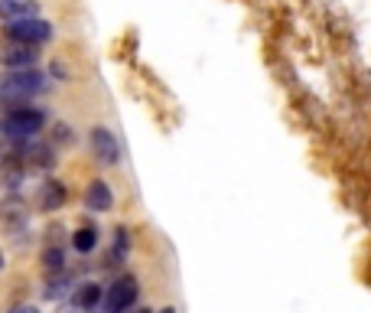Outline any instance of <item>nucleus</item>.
<instances>
[{
  "label": "nucleus",
  "instance_id": "obj_15",
  "mask_svg": "<svg viewBox=\"0 0 371 313\" xmlns=\"http://www.w3.org/2000/svg\"><path fill=\"white\" fill-rule=\"evenodd\" d=\"M10 313H40L36 307H17V310H10Z\"/></svg>",
  "mask_w": 371,
  "mask_h": 313
},
{
  "label": "nucleus",
  "instance_id": "obj_12",
  "mask_svg": "<svg viewBox=\"0 0 371 313\" xmlns=\"http://www.w3.org/2000/svg\"><path fill=\"white\" fill-rule=\"evenodd\" d=\"M72 245H75V251L88 255V251L98 245V232H95V228H78V232L72 235Z\"/></svg>",
  "mask_w": 371,
  "mask_h": 313
},
{
  "label": "nucleus",
  "instance_id": "obj_10",
  "mask_svg": "<svg viewBox=\"0 0 371 313\" xmlns=\"http://www.w3.org/2000/svg\"><path fill=\"white\" fill-rule=\"evenodd\" d=\"M69 284H72V274H65V271H59V274H49V281H46V297L49 301H55V297H62L65 291H69Z\"/></svg>",
  "mask_w": 371,
  "mask_h": 313
},
{
  "label": "nucleus",
  "instance_id": "obj_11",
  "mask_svg": "<svg viewBox=\"0 0 371 313\" xmlns=\"http://www.w3.org/2000/svg\"><path fill=\"white\" fill-rule=\"evenodd\" d=\"M75 303H78L82 310H95L98 303H101V287H98V284H85V287L78 291V297H75Z\"/></svg>",
  "mask_w": 371,
  "mask_h": 313
},
{
  "label": "nucleus",
  "instance_id": "obj_2",
  "mask_svg": "<svg viewBox=\"0 0 371 313\" xmlns=\"http://www.w3.org/2000/svg\"><path fill=\"white\" fill-rule=\"evenodd\" d=\"M3 134L10 137H33L46 128V115L43 111H33V108H13L7 118H3Z\"/></svg>",
  "mask_w": 371,
  "mask_h": 313
},
{
  "label": "nucleus",
  "instance_id": "obj_8",
  "mask_svg": "<svg viewBox=\"0 0 371 313\" xmlns=\"http://www.w3.org/2000/svg\"><path fill=\"white\" fill-rule=\"evenodd\" d=\"M85 205L92 212H107L111 205H114V193H111V186L95 180V183H88V193H85Z\"/></svg>",
  "mask_w": 371,
  "mask_h": 313
},
{
  "label": "nucleus",
  "instance_id": "obj_13",
  "mask_svg": "<svg viewBox=\"0 0 371 313\" xmlns=\"http://www.w3.org/2000/svg\"><path fill=\"white\" fill-rule=\"evenodd\" d=\"M43 268L46 274H59L65 268V251L62 248H46L43 251Z\"/></svg>",
  "mask_w": 371,
  "mask_h": 313
},
{
  "label": "nucleus",
  "instance_id": "obj_1",
  "mask_svg": "<svg viewBox=\"0 0 371 313\" xmlns=\"http://www.w3.org/2000/svg\"><path fill=\"white\" fill-rule=\"evenodd\" d=\"M43 85L46 78L36 69H13L7 76H0V101L20 105V101L36 95V92H43Z\"/></svg>",
  "mask_w": 371,
  "mask_h": 313
},
{
  "label": "nucleus",
  "instance_id": "obj_3",
  "mask_svg": "<svg viewBox=\"0 0 371 313\" xmlns=\"http://www.w3.org/2000/svg\"><path fill=\"white\" fill-rule=\"evenodd\" d=\"M7 40H10V43L40 46V43H46V40H53V26H49L46 20H40V17L7 23Z\"/></svg>",
  "mask_w": 371,
  "mask_h": 313
},
{
  "label": "nucleus",
  "instance_id": "obj_18",
  "mask_svg": "<svg viewBox=\"0 0 371 313\" xmlns=\"http://www.w3.org/2000/svg\"><path fill=\"white\" fill-rule=\"evenodd\" d=\"M137 313H150V310H137Z\"/></svg>",
  "mask_w": 371,
  "mask_h": 313
},
{
  "label": "nucleus",
  "instance_id": "obj_9",
  "mask_svg": "<svg viewBox=\"0 0 371 313\" xmlns=\"http://www.w3.org/2000/svg\"><path fill=\"white\" fill-rule=\"evenodd\" d=\"M40 203H43V209H62L65 205V186L59 183V180H49V183L43 186V193H40Z\"/></svg>",
  "mask_w": 371,
  "mask_h": 313
},
{
  "label": "nucleus",
  "instance_id": "obj_17",
  "mask_svg": "<svg viewBox=\"0 0 371 313\" xmlns=\"http://www.w3.org/2000/svg\"><path fill=\"white\" fill-rule=\"evenodd\" d=\"M0 268H3V255H0Z\"/></svg>",
  "mask_w": 371,
  "mask_h": 313
},
{
  "label": "nucleus",
  "instance_id": "obj_5",
  "mask_svg": "<svg viewBox=\"0 0 371 313\" xmlns=\"http://www.w3.org/2000/svg\"><path fill=\"white\" fill-rule=\"evenodd\" d=\"M36 59H40L36 46H26V43L0 46V65H7V69H33Z\"/></svg>",
  "mask_w": 371,
  "mask_h": 313
},
{
  "label": "nucleus",
  "instance_id": "obj_16",
  "mask_svg": "<svg viewBox=\"0 0 371 313\" xmlns=\"http://www.w3.org/2000/svg\"><path fill=\"white\" fill-rule=\"evenodd\" d=\"M163 313H176V310H173V307H166V310H163Z\"/></svg>",
  "mask_w": 371,
  "mask_h": 313
},
{
  "label": "nucleus",
  "instance_id": "obj_6",
  "mask_svg": "<svg viewBox=\"0 0 371 313\" xmlns=\"http://www.w3.org/2000/svg\"><path fill=\"white\" fill-rule=\"evenodd\" d=\"M92 151H95V157L101 163H117L121 160V147H117V141H114V134L107 128H95L92 130Z\"/></svg>",
  "mask_w": 371,
  "mask_h": 313
},
{
  "label": "nucleus",
  "instance_id": "obj_14",
  "mask_svg": "<svg viewBox=\"0 0 371 313\" xmlns=\"http://www.w3.org/2000/svg\"><path fill=\"white\" fill-rule=\"evenodd\" d=\"M130 248V235H128V228H117V242H114V255L111 258H121L124 251Z\"/></svg>",
  "mask_w": 371,
  "mask_h": 313
},
{
  "label": "nucleus",
  "instance_id": "obj_4",
  "mask_svg": "<svg viewBox=\"0 0 371 313\" xmlns=\"http://www.w3.org/2000/svg\"><path fill=\"white\" fill-rule=\"evenodd\" d=\"M137 301V278H117L105 294V313H124L130 303Z\"/></svg>",
  "mask_w": 371,
  "mask_h": 313
},
{
  "label": "nucleus",
  "instance_id": "obj_7",
  "mask_svg": "<svg viewBox=\"0 0 371 313\" xmlns=\"http://www.w3.org/2000/svg\"><path fill=\"white\" fill-rule=\"evenodd\" d=\"M33 17H40L36 0H0V20L17 23V20H33Z\"/></svg>",
  "mask_w": 371,
  "mask_h": 313
}]
</instances>
